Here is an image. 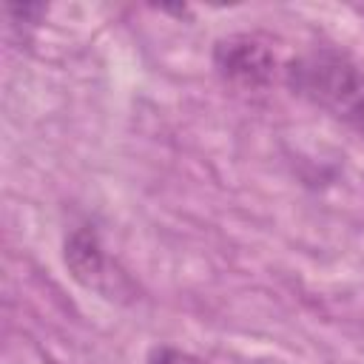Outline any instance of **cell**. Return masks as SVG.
Here are the masks:
<instances>
[{
  "label": "cell",
  "instance_id": "obj_1",
  "mask_svg": "<svg viewBox=\"0 0 364 364\" xmlns=\"http://www.w3.org/2000/svg\"><path fill=\"white\" fill-rule=\"evenodd\" d=\"M293 94L364 136V68L338 48L318 46L284 68Z\"/></svg>",
  "mask_w": 364,
  "mask_h": 364
},
{
  "label": "cell",
  "instance_id": "obj_2",
  "mask_svg": "<svg viewBox=\"0 0 364 364\" xmlns=\"http://www.w3.org/2000/svg\"><path fill=\"white\" fill-rule=\"evenodd\" d=\"M213 65L225 82L256 91L273 80L276 57L259 37L230 34L213 46Z\"/></svg>",
  "mask_w": 364,
  "mask_h": 364
},
{
  "label": "cell",
  "instance_id": "obj_3",
  "mask_svg": "<svg viewBox=\"0 0 364 364\" xmlns=\"http://www.w3.org/2000/svg\"><path fill=\"white\" fill-rule=\"evenodd\" d=\"M63 259H65V267L74 276V282H80L82 287H88L105 299H117L122 293L125 279L111 273V262H108L94 228L71 230L65 239V247H63Z\"/></svg>",
  "mask_w": 364,
  "mask_h": 364
},
{
  "label": "cell",
  "instance_id": "obj_4",
  "mask_svg": "<svg viewBox=\"0 0 364 364\" xmlns=\"http://www.w3.org/2000/svg\"><path fill=\"white\" fill-rule=\"evenodd\" d=\"M145 364H208L202 358H196L193 353H185L179 347H168V344H159L148 353V361Z\"/></svg>",
  "mask_w": 364,
  "mask_h": 364
}]
</instances>
